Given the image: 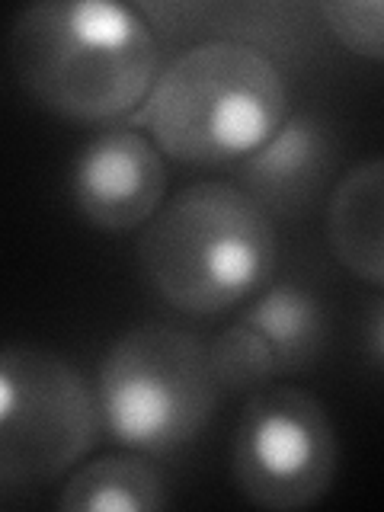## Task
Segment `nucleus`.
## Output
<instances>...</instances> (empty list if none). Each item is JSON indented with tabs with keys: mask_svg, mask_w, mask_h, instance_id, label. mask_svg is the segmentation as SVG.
I'll return each instance as SVG.
<instances>
[{
	"mask_svg": "<svg viewBox=\"0 0 384 512\" xmlns=\"http://www.w3.org/2000/svg\"><path fill=\"white\" fill-rule=\"evenodd\" d=\"M93 384L58 352L0 346V487L68 474L100 439Z\"/></svg>",
	"mask_w": 384,
	"mask_h": 512,
	"instance_id": "nucleus-5",
	"label": "nucleus"
},
{
	"mask_svg": "<svg viewBox=\"0 0 384 512\" xmlns=\"http://www.w3.org/2000/svg\"><path fill=\"white\" fill-rule=\"evenodd\" d=\"M279 260L276 221L237 183L205 180L157 208L138 240V266L173 311L208 317L247 301Z\"/></svg>",
	"mask_w": 384,
	"mask_h": 512,
	"instance_id": "nucleus-2",
	"label": "nucleus"
},
{
	"mask_svg": "<svg viewBox=\"0 0 384 512\" xmlns=\"http://www.w3.org/2000/svg\"><path fill=\"white\" fill-rule=\"evenodd\" d=\"M205 356L218 394H253L279 375L266 340L240 317L205 346Z\"/></svg>",
	"mask_w": 384,
	"mask_h": 512,
	"instance_id": "nucleus-13",
	"label": "nucleus"
},
{
	"mask_svg": "<svg viewBox=\"0 0 384 512\" xmlns=\"http://www.w3.org/2000/svg\"><path fill=\"white\" fill-rule=\"evenodd\" d=\"M10 68L42 109L68 122L132 119L160 74V39L135 4L39 0L16 13Z\"/></svg>",
	"mask_w": 384,
	"mask_h": 512,
	"instance_id": "nucleus-1",
	"label": "nucleus"
},
{
	"mask_svg": "<svg viewBox=\"0 0 384 512\" xmlns=\"http://www.w3.org/2000/svg\"><path fill=\"white\" fill-rule=\"evenodd\" d=\"M340 471V436L320 400L295 384H266L240 410L231 474L244 500L295 512L320 503Z\"/></svg>",
	"mask_w": 384,
	"mask_h": 512,
	"instance_id": "nucleus-6",
	"label": "nucleus"
},
{
	"mask_svg": "<svg viewBox=\"0 0 384 512\" xmlns=\"http://www.w3.org/2000/svg\"><path fill=\"white\" fill-rule=\"evenodd\" d=\"M384 164L368 157L336 180L327 202V244L349 276L384 285Z\"/></svg>",
	"mask_w": 384,
	"mask_h": 512,
	"instance_id": "nucleus-10",
	"label": "nucleus"
},
{
	"mask_svg": "<svg viewBox=\"0 0 384 512\" xmlns=\"http://www.w3.org/2000/svg\"><path fill=\"white\" fill-rule=\"evenodd\" d=\"M93 394L109 436L151 455L196 442L218 404L205 346L189 330L157 320L125 330L106 349Z\"/></svg>",
	"mask_w": 384,
	"mask_h": 512,
	"instance_id": "nucleus-4",
	"label": "nucleus"
},
{
	"mask_svg": "<svg viewBox=\"0 0 384 512\" xmlns=\"http://www.w3.org/2000/svg\"><path fill=\"white\" fill-rule=\"evenodd\" d=\"M288 116L279 61L240 42L186 45L157 74L128 125H144L157 151L192 167L240 164Z\"/></svg>",
	"mask_w": 384,
	"mask_h": 512,
	"instance_id": "nucleus-3",
	"label": "nucleus"
},
{
	"mask_svg": "<svg viewBox=\"0 0 384 512\" xmlns=\"http://www.w3.org/2000/svg\"><path fill=\"white\" fill-rule=\"evenodd\" d=\"M135 10L148 20L157 39L167 42H240L276 55H295L311 42L314 7L304 4H215V0H144Z\"/></svg>",
	"mask_w": 384,
	"mask_h": 512,
	"instance_id": "nucleus-9",
	"label": "nucleus"
},
{
	"mask_svg": "<svg viewBox=\"0 0 384 512\" xmlns=\"http://www.w3.org/2000/svg\"><path fill=\"white\" fill-rule=\"evenodd\" d=\"M240 320L266 340L279 375L304 372L324 356L330 330L324 301L298 282L263 285Z\"/></svg>",
	"mask_w": 384,
	"mask_h": 512,
	"instance_id": "nucleus-11",
	"label": "nucleus"
},
{
	"mask_svg": "<svg viewBox=\"0 0 384 512\" xmlns=\"http://www.w3.org/2000/svg\"><path fill=\"white\" fill-rule=\"evenodd\" d=\"M167 506L164 474L138 455H106L80 464L58 496L64 512H157Z\"/></svg>",
	"mask_w": 384,
	"mask_h": 512,
	"instance_id": "nucleus-12",
	"label": "nucleus"
},
{
	"mask_svg": "<svg viewBox=\"0 0 384 512\" xmlns=\"http://www.w3.org/2000/svg\"><path fill=\"white\" fill-rule=\"evenodd\" d=\"M314 13L352 55L375 64L384 58L381 0H320V4H314Z\"/></svg>",
	"mask_w": 384,
	"mask_h": 512,
	"instance_id": "nucleus-14",
	"label": "nucleus"
},
{
	"mask_svg": "<svg viewBox=\"0 0 384 512\" xmlns=\"http://www.w3.org/2000/svg\"><path fill=\"white\" fill-rule=\"evenodd\" d=\"M68 196L77 215L109 234L148 224L167 196V164L135 125L93 135L71 160Z\"/></svg>",
	"mask_w": 384,
	"mask_h": 512,
	"instance_id": "nucleus-7",
	"label": "nucleus"
},
{
	"mask_svg": "<svg viewBox=\"0 0 384 512\" xmlns=\"http://www.w3.org/2000/svg\"><path fill=\"white\" fill-rule=\"evenodd\" d=\"M336 157V138L324 119L288 112L276 132L237 164V186L272 218H295L311 212L327 189Z\"/></svg>",
	"mask_w": 384,
	"mask_h": 512,
	"instance_id": "nucleus-8",
	"label": "nucleus"
},
{
	"mask_svg": "<svg viewBox=\"0 0 384 512\" xmlns=\"http://www.w3.org/2000/svg\"><path fill=\"white\" fill-rule=\"evenodd\" d=\"M384 301L375 295L372 304H368V317H365V343H368V362L375 368H381V352H384Z\"/></svg>",
	"mask_w": 384,
	"mask_h": 512,
	"instance_id": "nucleus-15",
	"label": "nucleus"
}]
</instances>
